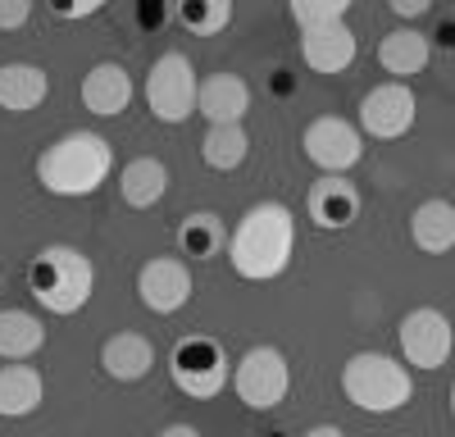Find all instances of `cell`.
<instances>
[{
  "label": "cell",
  "instance_id": "8992f818",
  "mask_svg": "<svg viewBox=\"0 0 455 437\" xmlns=\"http://www.w3.org/2000/svg\"><path fill=\"white\" fill-rule=\"evenodd\" d=\"M233 387L242 396V406L274 410L291 392V364H287V355L278 346H251L237 360V369H233Z\"/></svg>",
  "mask_w": 455,
  "mask_h": 437
},
{
  "label": "cell",
  "instance_id": "44dd1931",
  "mask_svg": "<svg viewBox=\"0 0 455 437\" xmlns=\"http://www.w3.org/2000/svg\"><path fill=\"white\" fill-rule=\"evenodd\" d=\"M410 242L428 255H446L455 246V205L451 201H424L410 214Z\"/></svg>",
  "mask_w": 455,
  "mask_h": 437
},
{
  "label": "cell",
  "instance_id": "ba28073f",
  "mask_svg": "<svg viewBox=\"0 0 455 437\" xmlns=\"http://www.w3.org/2000/svg\"><path fill=\"white\" fill-rule=\"evenodd\" d=\"M300 151H306V160L319 164L323 173H347L364 155V132L351 119L319 115V119L306 123V132H300Z\"/></svg>",
  "mask_w": 455,
  "mask_h": 437
},
{
  "label": "cell",
  "instance_id": "4fadbf2b",
  "mask_svg": "<svg viewBox=\"0 0 455 437\" xmlns=\"http://www.w3.org/2000/svg\"><path fill=\"white\" fill-rule=\"evenodd\" d=\"M306 210L315 218V228L341 233V228H351L360 218V192H355V182H347L341 173H323L310 187V196H306Z\"/></svg>",
  "mask_w": 455,
  "mask_h": 437
},
{
  "label": "cell",
  "instance_id": "7c38bea8",
  "mask_svg": "<svg viewBox=\"0 0 455 437\" xmlns=\"http://www.w3.org/2000/svg\"><path fill=\"white\" fill-rule=\"evenodd\" d=\"M360 55V42L347 19L337 23H319V28H300V60H306V68L315 73H347Z\"/></svg>",
  "mask_w": 455,
  "mask_h": 437
},
{
  "label": "cell",
  "instance_id": "52a82bcc",
  "mask_svg": "<svg viewBox=\"0 0 455 437\" xmlns=\"http://www.w3.org/2000/svg\"><path fill=\"white\" fill-rule=\"evenodd\" d=\"M169 374H173L178 392H187L192 401H210V396H219L223 383H228V355H223V346H219L214 338L192 333V338H182V342L173 346Z\"/></svg>",
  "mask_w": 455,
  "mask_h": 437
},
{
  "label": "cell",
  "instance_id": "30bf717a",
  "mask_svg": "<svg viewBox=\"0 0 455 437\" xmlns=\"http://www.w3.org/2000/svg\"><path fill=\"white\" fill-rule=\"evenodd\" d=\"M414 115H419V100H414V91L401 78L378 83L360 100V132H369L378 141H396L414 128Z\"/></svg>",
  "mask_w": 455,
  "mask_h": 437
},
{
  "label": "cell",
  "instance_id": "8fae6325",
  "mask_svg": "<svg viewBox=\"0 0 455 437\" xmlns=\"http://www.w3.org/2000/svg\"><path fill=\"white\" fill-rule=\"evenodd\" d=\"M137 297L150 314H178L192 301V269L178 255H156L137 274Z\"/></svg>",
  "mask_w": 455,
  "mask_h": 437
},
{
  "label": "cell",
  "instance_id": "f1b7e54d",
  "mask_svg": "<svg viewBox=\"0 0 455 437\" xmlns=\"http://www.w3.org/2000/svg\"><path fill=\"white\" fill-rule=\"evenodd\" d=\"M387 5H392L396 19H410V23H414V19H424V14L433 10V0H387Z\"/></svg>",
  "mask_w": 455,
  "mask_h": 437
},
{
  "label": "cell",
  "instance_id": "7402d4cb",
  "mask_svg": "<svg viewBox=\"0 0 455 437\" xmlns=\"http://www.w3.org/2000/svg\"><path fill=\"white\" fill-rule=\"evenodd\" d=\"M46 342V323L28 310H0V360H28Z\"/></svg>",
  "mask_w": 455,
  "mask_h": 437
},
{
  "label": "cell",
  "instance_id": "d6986e66",
  "mask_svg": "<svg viewBox=\"0 0 455 437\" xmlns=\"http://www.w3.org/2000/svg\"><path fill=\"white\" fill-rule=\"evenodd\" d=\"M433 60V46H428V36L424 32H414V28H396L383 36V46H378V64H383L392 78H414V73H424Z\"/></svg>",
  "mask_w": 455,
  "mask_h": 437
},
{
  "label": "cell",
  "instance_id": "3957f363",
  "mask_svg": "<svg viewBox=\"0 0 455 437\" xmlns=\"http://www.w3.org/2000/svg\"><path fill=\"white\" fill-rule=\"evenodd\" d=\"M28 287L51 314H78L92 301L96 269L78 246H46L28 265Z\"/></svg>",
  "mask_w": 455,
  "mask_h": 437
},
{
  "label": "cell",
  "instance_id": "277c9868",
  "mask_svg": "<svg viewBox=\"0 0 455 437\" xmlns=\"http://www.w3.org/2000/svg\"><path fill=\"white\" fill-rule=\"evenodd\" d=\"M341 392L355 410L369 415H392L414 396V378L401 360L383 355V351H355L341 364Z\"/></svg>",
  "mask_w": 455,
  "mask_h": 437
},
{
  "label": "cell",
  "instance_id": "603a6c76",
  "mask_svg": "<svg viewBox=\"0 0 455 437\" xmlns=\"http://www.w3.org/2000/svg\"><path fill=\"white\" fill-rule=\"evenodd\" d=\"M246 155H251V137H246L242 123H210V132H205V141H201V160H205L210 169L233 173V169L246 164Z\"/></svg>",
  "mask_w": 455,
  "mask_h": 437
},
{
  "label": "cell",
  "instance_id": "7a4b0ae2",
  "mask_svg": "<svg viewBox=\"0 0 455 437\" xmlns=\"http://www.w3.org/2000/svg\"><path fill=\"white\" fill-rule=\"evenodd\" d=\"M114 169V146L100 132H64L36 155V182L51 196H92Z\"/></svg>",
  "mask_w": 455,
  "mask_h": 437
},
{
  "label": "cell",
  "instance_id": "4316f807",
  "mask_svg": "<svg viewBox=\"0 0 455 437\" xmlns=\"http://www.w3.org/2000/svg\"><path fill=\"white\" fill-rule=\"evenodd\" d=\"M46 5H51V14L55 19H92V14H100L105 5H109V0H46Z\"/></svg>",
  "mask_w": 455,
  "mask_h": 437
},
{
  "label": "cell",
  "instance_id": "ac0fdd59",
  "mask_svg": "<svg viewBox=\"0 0 455 437\" xmlns=\"http://www.w3.org/2000/svg\"><path fill=\"white\" fill-rule=\"evenodd\" d=\"M46 91H51L46 68L23 64V60L0 64V109H10V115H28V109H36L46 100Z\"/></svg>",
  "mask_w": 455,
  "mask_h": 437
},
{
  "label": "cell",
  "instance_id": "484cf974",
  "mask_svg": "<svg viewBox=\"0 0 455 437\" xmlns=\"http://www.w3.org/2000/svg\"><path fill=\"white\" fill-rule=\"evenodd\" d=\"M351 0H287V14L296 28H319V23H337L347 19Z\"/></svg>",
  "mask_w": 455,
  "mask_h": 437
},
{
  "label": "cell",
  "instance_id": "9c48e42d",
  "mask_svg": "<svg viewBox=\"0 0 455 437\" xmlns=\"http://www.w3.org/2000/svg\"><path fill=\"white\" fill-rule=\"evenodd\" d=\"M401 355L405 364H414V369H442V364L451 360V346H455V328L442 310L433 306H419L410 310L401 319Z\"/></svg>",
  "mask_w": 455,
  "mask_h": 437
},
{
  "label": "cell",
  "instance_id": "f546056e",
  "mask_svg": "<svg viewBox=\"0 0 455 437\" xmlns=\"http://www.w3.org/2000/svg\"><path fill=\"white\" fill-rule=\"evenodd\" d=\"M164 433H169V437H196V428H192V424H169Z\"/></svg>",
  "mask_w": 455,
  "mask_h": 437
},
{
  "label": "cell",
  "instance_id": "2e32d148",
  "mask_svg": "<svg viewBox=\"0 0 455 437\" xmlns=\"http://www.w3.org/2000/svg\"><path fill=\"white\" fill-rule=\"evenodd\" d=\"M150 364H156V346L141 333H114L100 346V369L114 383H141L150 374Z\"/></svg>",
  "mask_w": 455,
  "mask_h": 437
},
{
  "label": "cell",
  "instance_id": "6da1fadb",
  "mask_svg": "<svg viewBox=\"0 0 455 437\" xmlns=\"http://www.w3.org/2000/svg\"><path fill=\"white\" fill-rule=\"evenodd\" d=\"M291 250H296L291 210L283 201H259L237 218L233 237H228V265L246 282H269L291 265Z\"/></svg>",
  "mask_w": 455,
  "mask_h": 437
},
{
  "label": "cell",
  "instance_id": "cb8c5ba5",
  "mask_svg": "<svg viewBox=\"0 0 455 437\" xmlns=\"http://www.w3.org/2000/svg\"><path fill=\"white\" fill-rule=\"evenodd\" d=\"M223 242H228V228L210 210L187 214L178 224V246H182V255H192V260H214V255L223 250Z\"/></svg>",
  "mask_w": 455,
  "mask_h": 437
},
{
  "label": "cell",
  "instance_id": "ffe728a7",
  "mask_svg": "<svg viewBox=\"0 0 455 437\" xmlns=\"http://www.w3.org/2000/svg\"><path fill=\"white\" fill-rule=\"evenodd\" d=\"M119 192L132 210H150V205H160L164 192H169V169L156 160V155H137L124 164L119 173Z\"/></svg>",
  "mask_w": 455,
  "mask_h": 437
},
{
  "label": "cell",
  "instance_id": "5bb4252c",
  "mask_svg": "<svg viewBox=\"0 0 455 437\" xmlns=\"http://www.w3.org/2000/svg\"><path fill=\"white\" fill-rule=\"evenodd\" d=\"M83 105L92 109V115H100V119L124 115V109L132 105V78H128V68L114 64V60H100L83 78Z\"/></svg>",
  "mask_w": 455,
  "mask_h": 437
},
{
  "label": "cell",
  "instance_id": "e0dca14e",
  "mask_svg": "<svg viewBox=\"0 0 455 437\" xmlns=\"http://www.w3.org/2000/svg\"><path fill=\"white\" fill-rule=\"evenodd\" d=\"M46 396V378L42 369H32V364H0V419H23L42 406Z\"/></svg>",
  "mask_w": 455,
  "mask_h": 437
},
{
  "label": "cell",
  "instance_id": "d4e9b609",
  "mask_svg": "<svg viewBox=\"0 0 455 437\" xmlns=\"http://www.w3.org/2000/svg\"><path fill=\"white\" fill-rule=\"evenodd\" d=\"M178 23L196 36H214L233 23V0H178Z\"/></svg>",
  "mask_w": 455,
  "mask_h": 437
},
{
  "label": "cell",
  "instance_id": "5b68a950",
  "mask_svg": "<svg viewBox=\"0 0 455 437\" xmlns=\"http://www.w3.org/2000/svg\"><path fill=\"white\" fill-rule=\"evenodd\" d=\"M196 68L182 51H164L146 73V105L160 123H187L196 115Z\"/></svg>",
  "mask_w": 455,
  "mask_h": 437
},
{
  "label": "cell",
  "instance_id": "4dcf8cb0",
  "mask_svg": "<svg viewBox=\"0 0 455 437\" xmlns=\"http://www.w3.org/2000/svg\"><path fill=\"white\" fill-rule=\"evenodd\" d=\"M310 433H315V437H341V428H332V424H315Z\"/></svg>",
  "mask_w": 455,
  "mask_h": 437
},
{
  "label": "cell",
  "instance_id": "1f68e13d",
  "mask_svg": "<svg viewBox=\"0 0 455 437\" xmlns=\"http://www.w3.org/2000/svg\"><path fill=\"white\" fill-rule=\"evenodd\" d=\"M451 419H455V387H451Z\"/></svg>",
  "mask_w": 455,
  "mask_h": 437
},
{
  "label": "cell",
  "instance_id": "83f0119b",
  "mask_svg": "<svg viewBox=\"0 0 455 437\" xmlns=\"http://www.w3.org/2000/svg\"><path fill=\"white\" fill-rule=\"evenodd\" d=\"M32 19V0H0V32H19Z\"/></svg>",
  "mask_w": 455,
  "mask_h": 437
},
{
  "label": "cell",
  "instance_id": "9a60e30c",
  "mask_svg": "<svg viewBox=\"0 0 455 437\" xmlns=\"http://www.w3.org/2000/svg\"><path fill=\"white\" fill-rule=\"evenodd\" d=\"M251 109V87L237 73H214L196 87V115H205L210 123H242Z\"/></svg>",
  "mask_w": 455,
  "mask_h": 437
}]
</instances>
